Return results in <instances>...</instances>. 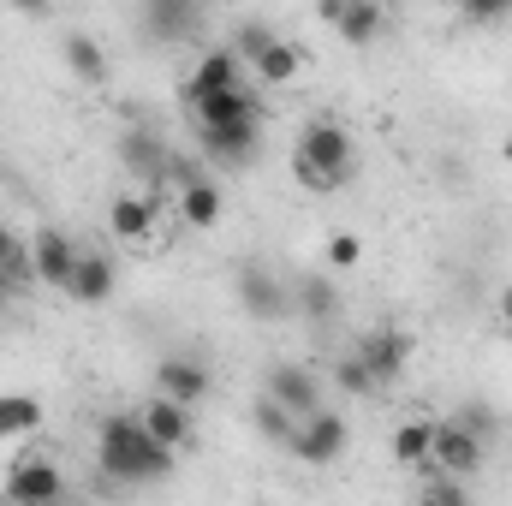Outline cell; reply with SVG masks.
Returning a JSON list of instances; mask_svg holds the SVG:
<instances>
[{
  "label": "cell",
  "instance_id": "36",
  "mask_svg": "<svg viewBox=\"0 0 512 506\" xmlns=\"http://www.w3.org/2000/svg\"><path fill=\"white\" fill-rule=\"evenodd\" d=\"M501 155H507V161H512V137H507V149H501Z\"/></svg>",
  "mask_w": 512,
  "mask_h": 506
},
{
  "label": "cell",
  "instance_id": "22",
  "mask_svg": "<svg viewBox=\"0 0 512 506\" xmlns=\"http://www.w3.org/2000/svg\"><path fill=\"white\" fill-rule=\"evenodd\" d=\"M292 304L304 310V322H334L340 316V286H334V274H298V286H292Z\"/></svg>",
  "mask_w": 512,
  "mask_h": 506
},
{
  "label": "cell",
  "instance_id": "33",
  "mask_svg": "<svg viewBox=\"0 0 512 506\" xmlns=\"http://www.w3.org/2000/svg\"><path fill=\"white\" fill-rule=\"evenodd\" d=\"M6 6H12V12H48L54 0H6Z\"/></svg>",
  "mask_w": 512,
  "mask_h": 506
},
{
  "label": "cell",
  "instance_id": "20",
  "mask_svg": "<svg viewBox=\"0 0 512 506\" xmlns=\"http://www.w3.org/2000/svg\"><path fill=\"white\" fill-rule=\"evenodd\" d=\"M120 161H126L137 179H161L173 155H167V143H161V137H155L149 126H131L126 137H120Z\"/></svg>",
  "mask_w": 512,
  "mask_h": 506
},
{
  "label": "cell",
  "instance_id": "15",
  "mask_svg": "<svg viewBox=\"0 0 512 506\" xmlns=\"http://www.w3.org/2000/svg\"><path fill=\"white\" fill-rule=\"evenodd\" d=\"M191 114H197V126H227V120H262V102H256V90L233 84V90H209V96H197Z\"/></svg>",
  "mask_w": 512,
  "mask_h": 506
},
{
  "label": "cell",
  "instance_id": "29",
  "mask_svg": "<svg viewBox=\"0 0 512 506\" xmlns=\"http://www.w3.org/2000/svg\"><path fill=\"white\" fill-rule=\"evenodd\" d=\"M423 501H435V506H465V501H471V489L459 483V471H441V477L423 489Z\"/></svg>",
  "mask_w": 512,
  "mask_h": 506
},
{
  "label": "cell",
  "instance_id": "14",
  "mask_svg": "<svg viewBox=\"0 0 512 506\" xmlns=\"http://www.w3.org/2000/svg\"><path fill=\"white\" fill-rule=\"evenodd\" d=\"M155 393H167L179 405H197L209 393V364L203 358H161L155 364Z\"/></svg>",
  "mask_w": 512,
  "mask_h": 506
},
{
  "label": "cell",
  "instance_id": "28",
  "mask_svg": "<svg viewBox=\"0 0 512 506\" xmlns=\"http://www.w3.org/2000/svg\"><path fill=\"white\" fill-rule=\"evenodd\" d=\"M358 262H364V239H358V233H334V239H328V268H334V274H346V268H358Z\"/></svg>",
  "mask_w": 512,
  "mask_h": 506
},
{
  "label": "cell",
  "instance_id": "35",
  "mask_svg": "<svg viewBox=\"0 0 512 506\" xmlns=\"http://www.w3.org/2000/svg\"><path fill=\"white\" fill-rule=\"evenodd\" d=\"M340 6H346V0H322V18L334 24V18H340Z\"/></svg>",
  "mask_w": 512,
  "mask_h": 506
},
{
  "label": "cell",
  "instance_id": "10",
  "mask_svg": "<svg viewBox=\"0 0 512 506\" xmlns=\"http://www.w3.org/2000/svg\"><path fill=\"white\" fill-rule=\"evenodd\" d=\"M268 393H274L292 417L322 411V381H316V370H304V364H268Z\"/></svg>",
  "mask_w": 512,
  "mask_h": 506
},
{
  "label": "cell",
  "instance_id": "12",
  "mask_svg": "<svg viewBox=\"0 0 512 506\" xmlns=\"http://www.w3.org/2000/svg\"><path fill=\"white\" fill-rule=\"evenodd\" d=\"M233 84H245L239 48H209V54L191 66V78H185V102H197V96H209V90H233Z\"/></svg>",
  "mask_w": 512,
  "mask_h": 506
},
{
  "label": "cell",
  "instance_id": "9",
  "mask_svg": "<svg viewBox=\"0 0 512 506\" xmlns=\"http://www.w3.org/2000/svg\"><path fill=\"white\" fill-rule=\"evenodd\" d=\"M78 256H84V251H78L60 227H42V233L30 239V268H36V280H42V286H54V292H66V280H72Z\"/></svg>",
  "mask_w": 512,
  "mask_h": 506
},
{
  "label": "cell",
  "instance_id": "17",
  "mask_svg": "<svg viewBox=\"0 0 512 506\" xmlns=\"http://www.w3.org/2000/svg\"><path fill=\"white\" fill-rule=\"evenodd\" d=\"M137 417H143V429H149L161 447H173V453L191 441V405H179V399H167V393H155Z\"/></svg>",
  "mask_w": 512,
  "mask_h": 506
},
{
  "label": "cell",
  "instance_id": "19",
  "mask_svg": "<svg viewBox=\"0 0 512 506\" xmlns=\"http://www.w3.org/2000/svg\"><path fill=\"white\" fill-rule=\"evenodd\" d=\"M108 221H114V233L126 239V245H143L149 233H155V221H161V209L143 197V191H120L114 203H108Z\"/></svg>",
  "mask_w": 512,
  "mask_h": 506
},
{
  "label": "cell",
  "instance_id": "30",
  "mask_svg": "<svg viewBox=\"0 0 512 506\" xmlns=\"http://www.w3.org/2000/svg\"><path fill=\"white\" fill-rule=\"evenodd\" d=\"M268 42H274V30H268V24H239V36H233V48H239V60H245V66H251Z\"/></svg>",
  "mask_w": 512,
  "mask_h": 506
},
{
  "label": "cell",
  "instance_id": "32",
  "mask_svg": "<svg viewBox=\"0 0 512 506\" xmlns=\"http://www.w3.org/2000/svg\"><path fill=\"white\" fill-rule=\"evenodd\" d=\"M12 256H24V245H18V233H12V227H6V221H0V268H6V262H12Z\"/></svg>",
  "mask_w": 512,
  "mask_h": 506
},
{
  "label": "cell",
  "instance_id": "5",
  "mask_svg": "<svg viewBox=\"0 0 512 506\" xmlns=\"http://www.w3.org/2000/svg\"><path fill=\"white\" fill-rule=\"evenodd\" d=\"M429 465H435V471H459V477H471V471L483 465V429H471L465 417H447V423H435Z\"/></svg>",
  "mask_w": 512,
  "mask_h": 506
},
{
  "label": "cell",
  "instance_id": "3",
  "mask_svg": "<svg viewBox=\"0 0 512 506\" xmlns=\"http://www.w3.org/2000/svg\"><path fill=\"white\" fill-rule=\"evenodd\" d=\"M233 292H239L245 316H256V322H286V316H292V292L280 286V274H274L268 262H239Z\"/></svg>",
  "mask_w": 512,
  "mask_h": 506
},
{
  "label": "cell",
  "instance_id": "26",
  "mask_svg": "<svg viewBox=\"0 0 512 506\" xmlns=\"http://www.w3.org/2000/svg\"><path fill=\"white\" fill-rule=\"evenodd\" d=\"M251 423L268 435V441H274V447H286V441H292V429H298V417H292L274 393H262V399L251 405Z\"/></svg>",
  "mask_w": 512,
  "mask_h": 506
},
{
  "label": "cell",
  "instance_id": "37",
  "mask_svg": "<svg viewBox=\"0 0 512 506\" xmlns=\"http://www.w3.org/2000/svg\"><path fill=\"white\" fill-rule=\"evenodd\" d=\"M507 316H512V292H507Z\"/></svg>",
  "mask_w": 512,
  "mask_h": 506
},
{
  "label": "cell",
  "instance_id": "27",
  "mask_svg": "<svg viewBox=\"0 0 512 506\" xmlns=\"http://www.w3.org/2000/svg\"><path fill=\"white\" fill-rule=\"evenodd\" d=\"M334 381H340L346 393H358V399H364V393H376V376H370V364H364L358 352H346V358H340V370H334Z\"/></svg>",
  "mask_w": 512,
  "mask_h": 506
},
{
  "label": "cell",
  "instance_id": "18",
  "mask_svg": "<svg viewBox=\"0 0 512 506\" xmlns=\"http://www.w3.org/2000/svg\"><path fill=\"white\" fill-rule=\"evenodd\" d=\"M251 72H256V84L286 90V84H298V72H304V48H298V42H286V36H274V42L251 60Z\"/></svg>",
  "mask_w": 512,
  "mask_h": 506
},
{
  "label": "cell",
  "instance_id": "4",
  "mask_svg": "<svg viewBox=\"0 0 512 506\" xmlns=\"http://www.w3.org/2000/svg\"><path fill=\"white\" fill-rule=\"evenodd\" d=\"M286 453L292 459H304V465H334L340 453H346V417L340 411H310V417H298V429H292V441H286Z\"/></svg>",
  "mask_w": 512,
  "mask_h": 506
},
{
  "label": "cell",
  "instance_id": "6",
  "mask_svg": "<svg viewBox=\"0 0 512 506\" xmlns=\"http://www.w3.org/2000/svg\"><path fill=\"white\" fill-rule=\"evenodd\" d=\"M197 143L215 167H245L262 149V120H227V126H197Z\"/></svg>",
  "mask_w": 512,
  "mask_h": 506
},
{
  "label": "cell",
  "instance_id": "16",
  "mask_svg": "<svg viewBox=\"0 0 512 506\" xmlns=\"http://www.w3.org/2000/svg\"><path fill=\"white\" fill-rule=\"evenodd\" d=\"M114 280H120V268H114L108 256L84 251L78 268H72V280H66V298H78V304H108V298H114Z\"/></svg>",
  "mask_w": 512,
  "mask_h": 506
},
{
  "label": "cell",
  "instance_id": "21",
  "mask_svg": "<svg viewBox=\"0 0 512 506\" xmlns=\"http://www.w3.org/2000/svg\"><path fill=\"white\" fill-rule=\"evenodd\" d=\"M60 60H66V72L78 78V84H108V54L96 48V36H84V30H66V42H60Z\"/></svg>",
  "mask_w": 512,
  "mask_h": 506
},
{
  "label": "cell",
  "instance_id": "1",
  "mask_svg": "<svg viewBox=\"0 0 512 506\" xmlns=\"http://www.w3.org/2000/svg\"><path fill=\"white\" fill-rule=\"evenodd\" d=\"M96 465L114 477V483H161L173 471V447H161L137 411H114L102 417V435H96Z\"/></svg>",
  "mask_w": 512,
  "mask_h": 506
},
{
  "label": "cell",
  "instance_id": "23",
  "mask_svg": "<svg viewBox=\"0 0 512 506\" xmlns=\"http://www.w3.org/2000/svg\"><path fill=\"white\" fill-rule=\"evenodd\" d=\"M334 30H340V42L370 48V42L382 36V0H346L340 18H334Z\"/></svg>",
  "mask_w": 512,
  "mask_h": 506
},
{
  "label": "cell",
  "instance_id": "13",
  "mask_svg": "<svg viewBox=\"0 0 512 506\" xmlns=\"http://www.w3.org/2000/svg\"><path fill=\"white\" fill-rule=\"evenodd\" d=\"M203 18V0H143V30L155 42H185Z\"/></svg>",
  "mask_w": 512,
  "mask_h": 506
},
{
  "label": "cell",
  "instance_id": "2",
  "mask_svg": "<svg viewBox=\"0 0 512 506\" xmlns=\"http://www.w3.org/2000/svg\"><path fill=\"white\" fill-rule=\"evenodd\" d=\"M352 167H358V143H352V126L346 120H304L298 131V149H292V173H298V185L304 191H340L346 179H352Z\"/></svg>",
  "mask_w": 512,
  "mask_h": 506
},
{
  "label": "cell",
  "instance_id": "11",
  "mask_svg": "<svg viewBox=\"0 0 512 506\" xmlns=\"http://www.w3.org/2000/svg\"><path fill=\"white\" fill-rule=\"evenodd\" d=\"M221 209H227V197H221V185L197 167L191 179H179V221L191 227V233H209L215 221H221Z\"/></svg>",
  "mask_w": 512,
  "mask_h": 506
},
{
  "label": "cell",
  "instance_id": "25",
  "mask_svg": "<svg viewBox=\"0 0 512 506\" xmlns=\"http://www.w3.org/2000/svg\"><path fill=\"white\" fill-rule=\"evenodd\" d=\"M429 447H435V423H429V417L399 423V429H393V441H387V453H393L399 465H429Z\"/></svg>",
  "mask_w": 512,
  "mask_h": 506
},
{
  "label": "cell",
  "instance_id": "7",
  "mask_svg": "<svg viewBox=\"0 0 512 506\" xmlns=\"http://www.w3.org/2000/svg\"><path fill=\"white\" fill-rule=\"evenodd\" d=\"M66 495V471L54 465V459H18L12 471H6V501L18 506H48Z\"/></svg>",
  "mask_w": 512,
  "mask_h": 506
},
{
  "label": "cell",
  "instance_id": "31",
  "mask_svg": "<svg viewBox=\"0 0 512 506\" xmlns=\"http://www.w3.org/2000/svg\"><path fill=\"white\" fill-rule=\"evenodd\" d=\"M459 12L477 18V24H495V18H507L512 12V0H459Z\"/></svg>",
  "mask_w": 512,
  "mask_h": 506
},
{
  "label": "cell",
  "instance_id": "8",
  "mask_svg": "<svg viewBox=\"0 0 512 506\" xmlns=\"http://www.w3.org/2000/svg\"><path fill=\"white\" fill-rule=\"evenodd\" d=\"M364 364H370V376H376V387H387V381H399L405 370H411V334L405 328H376V334H364L358 346H352Z\"/></svg>",
  "mask_w": 512,
  "mask_h": 506
},
{
  "label": "cell",
  "instance_id": "34",
  "mask_svg": "<svg viewBox=\"0 0 512 506\" xmlns=\"http://www.w3.org/2000/svg\"><path fill=\"white\" fill-rule=\"evenodd\" d=\"M6 304H12V274L0 268V310H6Z\"/></svg>",
  "mask_w": 512,
  "mask_h": 506
},
{
  "label": "cell",
  "instance_id": "24",
  "mask_svg": "<svg viewBox=\"0 0 512 506\" xmlns=\"http://www.w3.org/2000/svg\"><path fill=\"white\" fill-rule=\"evenodd\" d=\"M36 429H42V399L36 393H0V447L24 441Z\"/></svg>",
  "mask_w": 512,
  "mask_h": 506
}]
</instances>
